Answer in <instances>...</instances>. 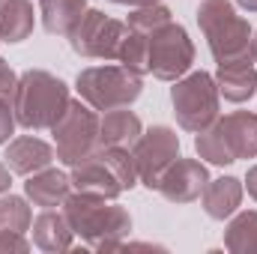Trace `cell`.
Segmentation results:
<instances>
[{
	"label": "cell",
	"instance_id": "cell-1",
	"mask_svg": "<svg viewBox=\"0 0 257 254\" xmlns=\"http://www.w3.org/2000/svg\"><path fill=\"white\" fill-rule=\"evenodd\" d=\"M63 215L69 227L75 230V236H81L96 251H114V245L132 233L128 209L105 197L72 191L63 200Z\"/></svg>",
	"mask_w": 257,
	"mask_h": 254
},
{
	"label": "cell",
	"instance_id": "cell-2",
	"mask_svg": "<svg viewBox=\"0 0 257 254\" xmlns=\"http://www.w3.org/2000/svg\"><path fill=\"white\" fill-rule=\"evenodd\" d=\"M72 96L63 78L45 72V69H27L18 75L15 93H12V111L18 126L27 132H45L51 129L63 111L69 108Z\"/></svg>",
	"mask_w": 257,
	"mask_h": 254
},
{
	"label": "cell",
	"instance_id": "cell-3",
	"mask_svg": "<svg viewBox=\"0 0 257 254\" xmlns=\"http://www.w3.org/2000/svg\"><path fill=\"white\" fill-rule=\"evenodd\" d=\"M69 180H72V191L117 200L123 191L138 186V171H135L132 150H126V147H99L93 156H87L84 162H78L72 168Z\"/></svg>",
	"mask_w": 257,
	"mask_h": 254
},
{
	"label": "cell",
	"instance_id": "cell-4",
	"mask_svg": "<svg viewBox=\"0 0 257 254\" xmlns=\"http://www.w3.org/2000/svg\"><path fill=\"white\" fill-rule=\"evenodd\" d=\"M197 27L206 36L209 54L215 63L245 60L251 57V24L236 12L230 0H200L197 6Z\"/></svg>",
	"mask_w": 257,
	"mask_h": 254
},
{
	"label": "cell",
	"instance_id": "cell-5",
	"mask_svg": "<svg viewBox=\"0 0 257 254\" xmlns=\"http://www.w3.org/2000/svg\"><path fill=\"white\" fill-rule=\"evenodd\" d=\"M78 99H84L93 111L128 108L144 93V78L126 66H87L75 78Z\"/></svg>",
	"mask_w": 257,
	"mask_h": 254
},
{
	"label": "cell",
	"instance_id": "cell-6",
	"mask_svg": "<svg viewBox=\"0 0 257 254\" xmlns=\"http://www.w3.org/2000/svg\"><path fill=\"white\" fill-rule=\"evenodd\" d=\"M171 105H174L177 126L197 135L200 129L215 123L221 111V93H218L215 78L203 69L186 72L171 87Z\"/></svg>",
	"mask_w": 257,
	"mask_h": 254
},
{
	"label": "cell",
	"instance_id": "cell-7",
	"mask_svg": "<svg viewBox=\"0 0 257 254\" xmlns=\"http://www.w3.org/2000/svg\"><path fill=\"white\" fill-rule=\"evenodd\" d=\"M54 135V153L57 162H63L66 168H75L78 162H84L87 156H93L102 141H99V114L84 102V99H72L63 117L51 126Z\"/></svg>",
	"mask_w": 257,
	"mask_h": 254
},
{
	"label": "cell",
	"instance_id": "cell-8",
	"mask_svg": "<svg viewBox=\"0 0 257 254\" xmlns=\"http://www.w3.org/2000/svg\"><path fill=\"white\" fill-rule=\"evenodd\" d=\"M126 36H128V24L117 21V18H108L102 9H87L66 39H69V45L78 57L117 60L120 45H123Z\"/></svg>",
	"mask_w": 257,
	"mask_h": 254
},
{
	"label": "cell",
	"instance_id": "cell-9",
	"mask_svg": "<svg viewBox=\"0 0 257 254\" xmlns=\"http://www.w3.org/2000/svg\"><path fill=\"white\" fill-rule=\"evenodd\" d=\"M180 135L171 126H153L141 132V138L132 144V159L138 171V183L150 191H159L165 171L180 159Z\"/></svg>",
	"mask_w": 257,
	"mask_h": 254
},
{
	"label": "cell",
	"instance_id": "cell-10",
	"mask_svg": "<svg viewBox=\"0 0 257 254\" xmlns=\"http://www.w3.org/2000/svg\"><path fill=\"white\" fill-rule=\"evenodd\" d=\"M150 39V75L159 81H177L194 66V42L189 39V30L177 21L159 27Z\"/></svg>",
	"mask_w": 257,
	"mask_h": 254
},
{
	"label": "cell",
	"instance_id": "cell-11",
	"mask_svg": "<svg viewBox=\"0 0 257 254\" xmlns=\"http://www.w3.org/2000/svg\"><path fill=\"white\" fill-rule=\"evenodd\" d=\"M206 183H209L206 165L200 159H183L180 156L165 171V177L159 183V194L165 200H171V203H192V200H197L203 194Z\"/></svg>",
	"mask_w": 257,
	"mask_h": 254
},
{
	"label": "cell",
	"instance_id": "cell-12",
	"mask_svg": "<svg viewBox=\"0 0 257 254\" xmlns=\"http://www.w3.org/2000/svg\"><path fill=\"white\" fill-rule=\"evenodd\" d=\"M215 129L224 141V150L233 162L257 159V114L254 111H230L215 120Z\"/></svg>",
	"mask_w": 257,
	"mask_h": 254
},
{
	"label": "cell",
	"instance_id": "cell-13",
	"mask_svg": "<svg viewBox=\"0 0 257 254\" xmlns=\"http://www.w3.org/2000/svg\"><path fill=\"white\" fill-rule=\"evenodd\" d=\"M54 159H57L54 147H51L48 141L36 138V135H21V138L9 141L6 156H3L6 168H9L12 174H18V177H30V174H36V171H42V168L54 165Z\"/></svg>",
	"mask_w": 257,
	"mask_h": 254
},
{
	"label": "cell",
	"instance_id": "cell-14",
	"mask_svg": "<svg viewBox=\"0 0 257 254\" xmlns=\"http://www.w3.org/2000/svg\"><path fill=\"white\" fill-rule=\"evenodd\" d=\"M218 84V93L224 102L230 105H242L257 93V63L251 57L245 60H230V63H218V72L212 75Z\"/></svg>",
	"mask_w": 257,
	"mask_h": 254
},
{
	"label": "cell",
	"instance_id": "cell-15",
	"mask_svg": "<svg viewBox=\"0 0 257 254\" xmlns=\"http://www.w3.org/2000/svg\"><path fill=\"white\" fill-rule=\"evenodd\" d=\"M72 194V180H69V174H63L60 168H42V171H36V174H30L27 177V183H24V197L33 203V206H39V209H57V206H63V200Z\"/></svg>",
	"mask_w": 257,
	"mask_h": 254
},
{
	"label": "cell",
	"instance_id": "cell-16",
	"mask_svg": "<svg viewBox=\"0 0 257 254\" xmlns=\"http://www.w3.org/2000/svg\"><path fill=\"white\" fill-rule=\"evenodd\" d=\"M30 230H33V245H36L39 251H48V254L69 251V248H72V239H75V230L69 227L63 209H60V212H57V209H42V212L33 218Z\"/></svg>",
	"mask_w": 257,
	"mask_h": 254
},
{
	"label": "cell",
	"instance_id": "cell-17",
	"mask_svg": "<svg viewBox=\"0 0 257 254\" xmlns=\"http://www.w3.org/2000/svg\"><path fill=\"white\" fill-rule=\"evenodd\" d=\"M242 194H245L242 180H236V177H218V180L206 183V189L200 194V203H203V212L209 218L224 221V218H230L239 209Z\"/></svg>",
	"mask_w": 257,
	"mask_h": 254
},
{
	"label": "cell",
	"instance_id": "cell-18",
	"mask_svg": "<svg viewBox=\"0 0 257 254\" xmlns=\"http://www.w3.org/2000/svg\"><path fill=\"white\" fill-rule=\"evenodd\" d=\"M141 117L128 108H114V111H105L99 117V141L102 147H126L132 150V144L141 138Z\"/></svg>",
	"mask_w": 257,
	"mask_h": 254
},
{
	"label": "cell",
	"instance_id": "cell-19",
	"mask_svg": "<svg viewBox=\"0 0 257 254\" xmlns=\"http://www.w3.org/2000/svg\"><path fill=\"white\" fill-rule=\"evenodd\" d=\"M36 27V9L30 0H3L0 3V42L18 45L30 39Z\"/></svg>",
	"mask_w": 257,
	"mask_h": 254
},
{
	"label": "cell",
	"instance_id": "cell-20",
	"mask_svg": "<svg viewBox=\"0 0 257 254\" xmlns=\"http://www.w3.org/2000/svg\"><path fill=\"white\" fill-rule=\"evenodd\" d=\"M87 9V0H39V18L51 36H69Z\"/></svg>",
	"mask_w": 257,
	"mask_h": 254
},
{
	"label": "cell",
	"instance_id": "cell-21",
	"mask_svg": "<svg viewBox=\"0 0 257 254\" xmlns=\"http://www.w3.org/2000/svg\"><path fill=\"white\" fill-rule=\"evenodd\" d=\"M224 248L230 254H257V209H236L230 215Z\"/></svg>",
	"mask_w": 257,
	"mask_h": 254
},
{
	"label": "cell",
	"instance_id": "cell-22",
	"mask_svg": "<svg viewBox=\"0 0 257 254\" xmlns=\"http://www.w3.org/2000/svg\"><path fill=\"white\" fill-rule=\"evenodd\" d=\"M33 224V212L27 206L24 197L18 194H0V233L15 230V233H27Z\"/></svg>",
	"mask_w": 257,
	"mask_h": 254
},
{
	"label": "cell",
	"instance_id": "cell-23",
	"mask_svg": "<svg viewBox=\"0 0 257 254\" xmlns=\"http://www.w3.org/2000/svg\"><path fill=\"white\" fill-rule=\"evenodd\" d=\"M171 21H174V12H171L168 6H162V3H150V6H138V9H132L126 24H128L132 33L150 36V33H156L159 27L171 24Z\"/></svg>",
	"mask_w": 257,
	"mask_h": 254
},
{
	"label": "cell",
	"instance_id": "cell-24",
	"mask_svg": "<svg viewBox=\"0 0 257 254\" xmlns=\"http://www.w3.org/2000/svg\"><path fill=\"white\" fill-rule=\"evenodd\" d=\"M117 63L132 69L135 75H150V39L147 36H141V33H132L128 30V36L123 39V45H120V57H117Z\"/></svg>",
	"mask_w": 257,
	"mask_h": 254
},
{
	"label": "cell",
	"instance_id": "cell-25",
	"mask_svg": "<svg viewBox=\"0 0 257 254\" xmlns=\"http://www.w3.org/2000/svg\"><path fill=\"white\" fill-rule=\"evenodd\" d=\"M18 120H15V111H12V99H0V147L9 144V135L15 132Z\"/></svg>",
	"mask_w": 257,
	"mask_h": 254
},
{
	"label": "cell",
	"instance_id": "cell-26",
	"mask_svg": "<svg viewBox=\"0 0 257 254\" xmlns=\"http://www.w3.org/2000/svg\"><path fill=\"white\" fill-rule=\"evenodd\" d=\"M0 251H30V242H27V236L24 233H15V230H6V233H0Z\"/></svg>",
	"mask_w": 257,
	"mask_h": 254
},
{
	"label": "cell",
	"instance_id": "cell-27",
	"mask_svg": "<svg viewBox=\"0 0 257 254\" xmlns=\"http://www.w3.org/2000/svg\"><path fill=\"white\" fill-rule=\"evenodd\" d=\"M15 84H18V75H15V69H12V66L0 57V99H12V93H15Z\"/></svg>",
	"mask_w": 257,
	"mask_h": 254
},
{
	"label": "cell",
	"instance_id": "cell-28",
	"mask_svg": "<svg viewBox=\"0 0 257 254\" xmlns=\"http://www.w3.org/2000/svg\"><path fill=\"white\" fill-rule=\"evenodd\" d=\"M242 186H245V191H248V197L257 200V165H254V168H248V174H245Z\"/></svg>",
	"mask_w": 257,
	"mask_h": 254
},
{
	"label": "cell",
	"instance_id": "cell-29",
	"mask_svg": "<svg viewBox=\"0 0 257 254\" xmlns=\"http://www.w3.org/2000/svg\"><path fill=\"white\" fill-rule=\"evenodd\" d=\"M12 186V171L6 168V162H0V194H6Z\"/></svg>",
	"mask_w": 257,
	"mask_h": 254
},
{
	"label": "cell",
	"instance_id": "cell-30",
	"mask_svg": "<svg viewBox=\"0 0 257 254\" xmlns=\"http://www.w3.org/2000/svg\"><path fill=\"white\" fill-rule=\"evenodd\" d=\"M111 3H117V6H132V9H138V6H150V3H162V0H111Z\"/></svg>",
	"mask_w": 257,
	"mask_h": 254
},
{
	"label": "cell",
	"instance_id": "cell-31",
	"mask_svg": "<svg viewBox=\"0 0 257 254\" xmlns=\"http://www.w3.org/2000/svg\"><path fill=\"white\" fill-rule=\"evenodd\" d=\"M239 9H245V12H257V0H233Z\"/></svg>",
	"mask_w": 257,
	"mask_h": 254
},
{
	"label": "cell",
	"instance_id": "cell-32",
	"mask_svg": "<svg viewBox=\"0 0 257 254\" xmlns=\"http://www.w3.org/2000/svg\"><path fill=\"white\" fill-rule=\"evenodd\" d=\"M251 60L257 63V30H254V36H251Z\"/></svg>",
	"mask_w": 257,
	"mask_h": 254
},
{
	"label": "cell",
	"instance_id": "cell-33",
	"mask_svg": "<svg viewBox=\"0 0 257 254\" xmlns=\"http://www.w3.org/2000/svg\"><path fill=\"white\" fill-rule=\"evenodd\" d=\"M0 3H3V0H0Z\"/></svg>",
	"mask_w": 257,
	"mask_h": 254
}]
</instances>
